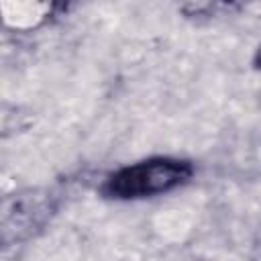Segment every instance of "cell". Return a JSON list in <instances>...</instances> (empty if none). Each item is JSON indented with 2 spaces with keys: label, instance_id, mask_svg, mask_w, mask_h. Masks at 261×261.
<instances>
[{
  "label": "cell",
  "instance_id": "6da1fadb",
  "mask_svg": "<svg viewBox=\"0 0 261 261\" xmlns=\"http://www.w3.org/2000/svg\"><path fill=\"white\" fill-rule=\"evenodd\" d=\"M192 175V165L181 159L155 157L112 173L102 192L110 198H145L165 194L181 184H186Z\"/></svg>",
  "mask_w": 261,
  "mask_h": 261
}]
</instances>
